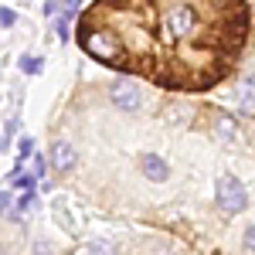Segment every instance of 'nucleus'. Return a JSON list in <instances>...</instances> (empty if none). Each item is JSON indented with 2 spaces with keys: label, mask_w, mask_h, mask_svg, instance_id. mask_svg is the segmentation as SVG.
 <instances>
[{
  "label": "nucleus",
  "mask_w": 255,
  "mask_h": 255,
  "mask_svg": "<svg viewBox=\"0 0 255 255\" xmlns=\"http://www.w3.org/2000/svg\"><path fill=\"white\" fill-rule=\"evenodd\" d=\"M249 0H92L75 41L92 61L170 92H211L242 61Z\"/></svg>",
  "instance_id": "f257e3e1"
},
{
  "label": "nucleus",
  "mask_w": 255,
  "mask_h": 255,
  "mask_svg": "<svg viewBox=\"0 0 255 255\" xmlns=\"http://www.w3.org/2000/svg\"><path fill=\"white\" fill-rule=\"evenodd\" d=\"M20 68H24L27 75H38L44 65H41V58H31V55H24V58H20Z\"/></svg>",
  "instance_id": "0eeeda50"
},
{
  "label": "nucleus",
  "mask_w": 255,
  "mask_h": 255,
  "mask_svg": "<svg viewBox=\"0 0 255 255\" xmlns=\"http://www.w3.org/2000/svg\"><path fill=\"white\" fill-rule=\"evenodd\" d=\"M242 96H245V102L255 109V75L252 79H245V89H242Z\"/></svg>",
  "instance_id": "6e6552de"
},
{
  "label": "nucleus",
  "mask_w": 255,
  "mask_h": 255,
  "mask_svg": "<svg viewBox=\"0 0 255 255\" xmlns=\"http://www.w3.org/2000/svg\"><path fill=\"white\" fill-rule=\"evenodd\" d=\"M218 208L225 215H242L249 208V191L242 187V180L232 174H221L218 177Z\"/></svg>",
  "instance_id": "f03ea898"
},
{
  "label": "nucleus",
  "mask_w": 255,
  "mask_h": 255,
  "mask_svg": "<svg viewBox=\"0 0 255 255\" xmlns=\"http://www.w3.org/2000/svg\"><path fill=\"white\" fill-rule=\"evenodd\" d=\"M242 245H245L249 252H255V225H249V232H245V238H242Z\"/></svg>",
  "instance_id": "9d476101"
},
{
  "label": "nucleus",
  "mask_w": 255,
  "mask_h": 255,
  "mask_svg": "<svg viewBox=\"0 0 255 255\" xmlns=\"http://www.w3.org/2000/svg\"><path fill=\"white\" fill-rule=\"evenodd\" d=\"M44 174V157H34V177Z\"/></svg>",
  "instance_id": "ddd939ff"
},
{
  "label": "nucleus",
  "mask_w": 255,
  "mask_h": 255,
  "mask_svg": "<svg viewBox=\"0 0 255 255\" xmlns=\"http://www.w3.org/2000/svg\"><path fill=\"white\" fill-rule=\"evenodd\" d=\"M109 99H113V106H116V109H123V113H136L139 106H143V92H139L136 82H129V79L113 82Z\"/></svg>",
  "instance_id": "7ed1b4c3"
},
{
  "label": "nucleus",
  "mask_w": 255,
  "mask_h": 255,
  "mask_svg": "<svg viewBox=\"0 0 255 255\" xmlns=\"http://www.w3.org/2000/svg\"><path fill=\"white\" fill-rule=\"evenodd\" d=\"M14 20H17V14H14V10H7V7H0V24H3V27H10Z\"/></svg>",
  "instance_id": "9b49d317"
},
{
  "label": "nucleus",
  "mask_w": 255,
  "mask_h": 255,
  "mask_svg": "<svg viewBox=\"0 0 255 255\" xmlns=\"http://www.w3.org/2000/svg\"><path fill=\"white\" fill-rule=\"evenodd\" d=\"M139 170L146 180H153V184H163V180H170V163L157 153H143L139 157Z\"/></svg>",
  "instance_id": "20e7f679"
},
{
  "label": "nucleus",
  "mask_w": 255,
  "mask_h": 255,
  "mask_svg": "<svg viewBox=\"0 0 255 255\" xmlns=\"http://www.w3.org/2000/svg\"><path fill=\"white\" fill-rule=\"evenodd\" d=\"M75 163H79V157H75V146H72L68 139L51 143V167H55V170L68 174V170H75Z\"/></svg>",
  "instance_id": "39448f33"
},
{
  "label": "nucleus",
  "mask_w": 255,
  "mask_h": 255,
  "mask_svg": "<svg viewBox=\"0 0 255 255\" xmlns=\"http://www.w3.org/2000/svg\"><path fill=\"white\" fill-rule=\"evenodd\" d=\"M215 136H218V139H225V143H235L242 133H238L235 119H228V116H215Z\"/></svg>",
  "instance_id": "423d86ee"
},
{
  "label": "nucleus",
  "mask_w": 255,
  "mask_h": 255,
  "mask_svg": "<svg viewBox=\"0 0 255 255\" xmlns=\"http://www.w3.org/2000/svg\"><path fill=\"white\" fill-rule=\"evenodd\" d=\"M85 249L89 252H116V245H109V242H89Z\"/></svg>",
  "instance_id": "1a4fd4ad"
},
{
  "label": "nucleus",
  "mask_w": 255,
  "mask_h": 255,
  "mask_svg": "<svg viewBox=\"0 0 255 255\" xmlns=\"http://www.w3.org/2000/svg\"><path fill=\"white\" fill-rule=\"evenodd\" d=\"M31 150H34V146H31V139L24 136V139H20V157H27V153H31Z\"/></svg>",
  "instance_id": "f8f14e48"
}]
</instances>
